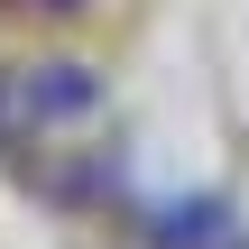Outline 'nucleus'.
Here are the masks:
<instances>
[{
    "instance_id": "f257e3e1",
    "label": "nucleus",
    "mask_w": 249,
    "mask_h": 249,
    "mask_svg": "<svg viewBox=\"0 0 249 249\" xmlns=\"http://www.w3.org/2000/svg\"><path fill=\"white\" fill-rule=\"evenodd\" d=\"M92 102H102L92 65H28V74H9V120H18V139L46 129V120H83Z\"/></svg>"
},
{
    "instance_id": "f03ea898",
    "label": "nucleus",
    "mask_w": 249,
    "mask_h": 249,
    "mask_svg": "<svg viewBox=\"0 0 249 249\" xmlns=\"http://www.w3.org/2000/svg\"><path fill=\"white\" fill-rule=\"evenodd\" d=\"M148 240L157 249H240V222H231L222 194H194V203H166L148 222Z\"/></svg>"
},
{
    "instance_id": "7ed1b4c3",
    "label": "nucleus",
    "mask_w": 249,
    "mask_h": 249,
    "mask_svg": "<svg viewBox=\"0 0 249 249\" xmlns=\"http://www.w3.org/2000/svg\"><path fill=\"white\" fill-rule=\"evenodd\" d=\"M18 139V120H9V74H0V148Z\"/></svg>"
}]
</instances>
